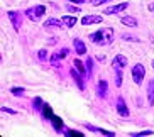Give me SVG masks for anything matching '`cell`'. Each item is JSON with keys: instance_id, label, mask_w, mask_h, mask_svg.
<instances>
[{"instance_id": "obj_12", "label": "cell", "mask_w": 154, "mask_h": 137, "mask_svg": "<svg viewBox=\"0 0 154 137\" xmlns=\"http://www.w3.org/2000/svg\"><path fill=\"white\" fill-rule=\"evenodd\" d=\"M147 102L151 107L154 105V80H149L147 83Z\"/></svg>"}, {"instance_id": "obj_28", "label": "cell", "mask_w": 154, "mask_h": 137, "mask_svg": "<svg viewBox=\"0 0 154 137\" xmlns=\"http://www.w3.org/2000/svg\"><path fill=\"white\" fill-rule=\"evenodd\" d=\"M68 135H78V137H82L83 134L82 132H76V130H68Z\"/></svg>"}, {"instance_id": "obj_19", "label": "cell", "mask_w": 154, "mask_h": 137, "mask_svg": "<svg viewBox=\"0 0 154 137\" xmlns=\"http://www.w3.org/2000/svg\"><path fill=\"white\" fill-rule=\"evenodd\" d=\"M75 66L78 68V71H80V73H83V75H88V73H86V69H85V66H83V63H82V61L75 59Z\"/></svg>"}, {"instance_id": "obj_25", "label": "cell", "mask_w": 154, "mask_h": 137, "mask_svg": "<svg viewBox=\"0 0 154 137\" xmlns=\"http://www.w3.org/2000/svg\"><path fill=\"white\" fill-rule=\"evenodd\" d=\"M98 132L103 134V135H109V137H113V135H115L113 132H110V130H105V129H98Z\"/></svg>"}, {"instance_id": "obj_6", "label": "cell", "mask_w": 154, "mask_h": 137, "mask_svg": "<svg viewBox=\"0 0 154 137\" xmlns=\"http://www.w3.org/2000/svg\"><path fill=\"white\" fill-rule=\"evenodd\" d=\"M127 7H129V4H127V2H124V4H119V5H112V7H109V9H105V14H107V15L119 14V12L125 10Z\"/></svg>"}, {"instance_id": "obj_22", "label": "cell", "mask_w": 154, "mask_h": 137, "mask_svg": "<svg viewBox=\"0 0 154 137\" xmlns=\"http://www.w3.org/2000/svg\"><path fill=\"white\" fill-rule=\"evenodd\" d=\"M91 69H93V59L88 58L86 59V73H88V76H91Z\"/></svg>"}, {"instance_id": "obj_27", "label": "cell", "mask_w": 154, "mask_h": 137, "mask_svg": "<svg viewBox=\"0 0 154 137\" xmlns=\"http://www.w3.org/2000/svg\"><path fill=\"white\" fill-rule=\"evenodd\" d=\"M2 112H5V114H12V115L15 114V110H12V108H7V107H2Z\"/></svg>"}, {"instance_id": "obj_5", "label": "cell", "mask_w": 154, "mask_h": 137, "mask_svg": "<svg viewBox=\"0 0 154 137\" xmlns=\"http://www.w3.org/2000/svg\"><path fill=\"white\" fill-rule=\"evenodd\" d=\"M117 112L120 117H129L131 115V112H129V108L125 105V100H124L122 96H119V100H117Z\"/></svg>"}, {"instance_id": "obj_17", "label": "cell", "mask_w": 154, "mask_h": 137, "mask_svg": "<svg viewBox=\"0 0 154 137\" xmlns=\"http://www.w3.org/2000/svg\"><path fill=\"white\" fill-rule=\"evenodd\" d=\"M42 114H44L46 119H51V117H53V110H51V107L49 105H44V107H42Z\"/></svg>"}, {"instance_id": "obj_3", "label": "cell", "mask_w": 154, "mask_h": 137, "mask_svg": "<svg viewBox=\"0 0 154 137\" xmlns=\"http://www.w3.org/2000/svg\"><path fill=\"white\" fill-rule=\"evenodd\" d=\"M144 76H146V68L144 66H142L140 63L134 64V66H132V80H134V83H136V85H140L142 80H144Z\"/></svg>"}, {"instance_id": "obj_30", "label": "cell", "mask_w": 154, "mask_h": 137, "mask_svg": "<svg viewBox=\"0 0 154 137\" xmlns=\"http://www.w3.org/2000/svg\"><path fill=\"white\" fill-rule=\"evenodd\" d=\"M69 12H80V7H73V5H68Z\"/></svg>"}, {"instance_id": "obj_18", "label": "cell", "mask_w": 154, "mask_h": 137, "mask_svg": "<svg viewBox=\"0 0 154 137\" xmlns=\"http://www.w3.org/2000/svg\"><path fill=\"white\" fill-rule=\"evenodd\" d=\"M10 93L15 95V96H22L24 93H26V90H24V88H10Z\"/></svg>"}, {"instance_id": "obj_32", "label": "cell", "mask_w": 154, "mask_h": 137, "mask_svg": "<svg viewBox=\"0 0 154 137\" xmlns=\"http://www.w3.org/2000/svg\"><path fill=\"white\" fill-rule=\"evenodd\" d=\"M68 2H73V4H78V5H80V4H85L86 0H68Z\"/></svg>"}, {"instance_id": "obj_8", "label": "cell", "mask_w": 154, "mask_h": 137, "mask_svg": "<svg viewBox=\"0 0 154 137\" xmlns=\"http://www.w3.org/2000/svg\"><path fill=\"white\" fill-rule=\"evenodd\" d=\"M102 22V17L100 15H85L82 19V24L83 26H90V24H100Z\"/></svg>"}, {"instance_id": "obj_23", "label": "cell", "mask_w": 154, "mask_h": 137, "mask_svg": "<svg viewBox=\"0 0 154 137\" xmlns=\"http://www.w3.org/2000/svg\"><path fill=\"white\" fill-rule=\"evenodd\" d=\"M51 120H53V122H54V127H56V130H61V119H58V117H54V115H53V117H51Z\"/></svg>"}, {"instance_id": "obj_31", "label": "cell", "mask_w": 154, "mask_h": 137, "mask_svg": "<svg viewBox=\"0 0 154 137\" xmlns=\"http://www.w3.org/2000/svg\"><path fill=\"white\" fill-rule=\"evenodd\" d=\"M124 39H127V41H139V39H137V37H132V36H124Z\"/></svg>"}, {"instance_id": "obj_16", "label": "cell", "mask_w": 154, "mask_h": 137, "mask_svg": "<svg viewBox=\"0 0 154 137\" xmlns=\"http://www.w3.org/2000/svg\"><path fill=\"white\" fill-rule=\"evenodd\" d=\"M122 68H115V85L122 87Z\"/></svg>"}, {"instance_id": "obj_7", "label": "cell", "mask_w": 154, "mask_h": 137, "mask_svg": "<svg viewBox=\"0 0 154 137\" xmlns=\"http://www.w3.org/2000/svg\"><path fill=\"white\" fill-rule=\"evenodd\" d=\"M107 91H109L107 81H105V80H100L98 85H97V93H98V96L100 98H105V96H107Z\"/></svg>"}, {"instance_id": "obj_34", "label": "cell", "mask_w": 154, "mask_h": 137, "mask_svg": "<svg viewBox=\"0 0 154 137\" xmlns=\"http://www.w3.org/2000/svg\"><path fill=\"white\" fill-rule=\"evenodd\" d=\"M152 68H154V61H152Z\"/></svg>"}, {"instance_id": "obj_20", "label": "cell", "mask_w": 154, "mask_h": 137, "mask_svg": "<svg viewBox=\"0 0 154 137\" xmlns=\"http://www.w3.org/2000/svg\"><path fill=\"white\" fill-rule=\"evenodd\" d=\"M68 53H69V49H68V47H63V49H61V51H58L56 54H58V58H59V59H64V58L68 56Z\"/></svg>"}, {"instance_id": "obj_2", "label": "cell", "mask_w": 154, "mask_h": 137, "mask_svg": "<svg viewBox=\"0 0 154 137\" xmlns=\"http://www.w3.org/2000/svg\"><path fill=\"white\" fill-rule=\"evenodd\" d=\"M46 12V7L44 5H36V7H31V9L26 10V15H27L29 20H32V22H37L39 19L44 15Z\"/></svg>"}, {"instance_id": "obj_4", "label": "cell", "mask_w": 154, "mask_h": 137, "mask_svg": "<svg viewBox=\"0 0 154 137\" xmlns=\"http://www.w3.org/2000/svg\"><path fill=\"white\" fill-rule=\"evenodd\" d=\"M9 19H10V22H12V26H14L15 31H20V26H22V14L17 12V10H10Z\"/></svg>"}, {"instance_id": "obj_15", "label": "cell", "mask_w": 154, "mask_h": 137, "mask_svg": "<svg viewBox=\"0 0 154 137\" xmlns=\"http://www.w3.org/2000/svg\"><path fill=\"white\" fill-rule=\"evenodd\" d=\"M61 20H63V24L66 26V27H69V29H71L73 26H75V24L78 22V19H76V17H73V15H64V17L61 19Z\"/></svg>"}, {"instance_id": "obj_13", "label": "cell", "mask_w": 154, "mask_h": 137, "mask_svg": "<svg viewBox=\"0 0 154 137\" xmlns=\"http://www.w3.org/2000/svg\"><path fill=\"white\" fill-rule=\"evenodd\" d=\"M64 24L63 20H58V19H48L44 22V27H56V29H61Z\"/></svg>"}, {"instance_id": "obj_11", "label": "cell", "mask_w": 154, "mask_h": 137, "mask_svg": "<svg viewBox=\"0 0 154 137\" xmlns=\"http://www.w3.org/2000/svg\"><path fill=\"white\" fill-rule=\"evenodd\" d=\"M73 46H75V51H76V53H78L80 56H82V54H85V53H86V46L83 44V41H82V39H78V37H76V39L73 41Z\"/></svg>"}, {"instance_id": "obj_21", "label": "cell", "mask_w": 154, "mask_h": 137, "mask_svg": "<svg viewBox=\"0 0 154 137\" xmlns=\"http://www.w3.org/2000/svg\"><path fill=\"white\" fill-rule=\"evenodd\" d=\"M152 130H140V132H134V134H131L132 137H140V135H152Z\"/></svg>"}, {"instance_id": "obj_1", "label": "cell", "mask_w": 154, "mask_h": 137, "mask_svg": "<svg viewBox=\"0 0 154 137\" xmlns=\"http://www.w3.org/2000/svg\"><path fill=\"white\" fill-rule=\"evenodd\" d=\"M90 39L95 44L98 46H105V44H110L113 39V29L112 27H107V29H100L97 31L95 34H90Z\"/></svg>"}, {"instance_id": "obj_24", "label": "cell", "mask_w": 154, "mask_h": 137, "mask_svg": "<svg viewBox=\"0 0 154 137\" xmlns=\"http://www.w3.org/2000/svg\"><path fill=\"white\" fill-rule=\"evenodd\" d=\"M46 58H48V51H46V49H41V51H39V59L44 61Z\"/></svg>"}, {"instance_id": "obj_33", "label": "cell", "mask_w": 154, "mask_h": 137, "mask_svg": "<svg viewBox=\"0 0 154 137\" xmlns=\"http://www.w3.org/2000/svg\"><path fill=\"white\" fill-rule=\"evenodd\" d=\"M56 41H58L56 37H51V39H49V44H56Z\"/></svg>"}, {"instance_id": "obj_26", "label": "cell", "mask_w": 154, "mask_h": 137, "mask_svg": "<svg viewBox=\"0 0 154 137\" xmlns=\"http://www.w3.org/2000/svg\"><path fill=\"white\" fill-rule=\"evenodd\" d=\"M39 105H42V100L37 96V98H34V107H36V108H39Z\"/></svg>"}, {"instance_id": "obj_10", "label": "cell", "mask_w": 154, "mask_h": 137, "mask_svg": "<svg viewBox=\"0 0 154 137\" xmlns=\"http://www.w3.org/2000/svg\"><path fill=\"white\" fill-rule=\"evenodd\" d=\"M120 22H122L124 26H127V27H137V19L132 17V15H124V17L120 19Z\"/></svg>"}, {"instance_id": "obj_29", "label": "cell", "mask_w": 154, "mask_h": 137, "mask_svg": "<svg viewBox=\"0 0 154 137\" xmlns=\"http://www.w3.org/2000/svg\"><path fill=\"white\" fill-rule=\"evenodd\" d=\"M103 2H110V0H91V4L93 5H102Z\"/></svg>"}, {"instance_id": "obj_9", "label": "cell", "mask_w": 154, "mask_h": 137, "mask_svg": "<svg viewBox=\"0 0 154 137\" xmlns=\"http://www.w3.org/2000/svg\"><path fill=\"white\" fill-rule=\"evenodd\" d=\"M112 64H113V68H125L127 66V58L122 56V54H117L115 58H113Z\"/></svg>"}, {"instance_id": "obj_14", "label": "cell", "mask_w": 154, "mask_h": 137, "mask_svg": "<svg viewBox=\"0 0 154 137\" xmlns=\"http://www.w3.org/2000/svg\"><path fill=\"white\" fill-rule=\"evenodd\" d=\"M71 76H73V80L76 81L78 88H80V90H85V83H83V78H82V75H80V73H76V69H71Z\"/></svg>"}]
</instances>
